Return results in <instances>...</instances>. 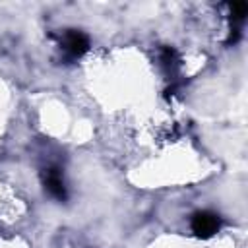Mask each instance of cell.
<instances>
[{
  "instance_id": "obj_1",
  "label": "cell",
  "mask_w": 248,
  "mask_h": 248,
  "mask_svg": "<svg viewBox=\"0 0 248 248\" xmlns=\"http://www.w3.org/2000/svg\"><path fill=\"white\" fill-rule=\"evenodd\" d=\"M58 48H60L64 60H68V62L78 60L89 50V37L78 29H68L66 33L60 35Z\"/></svg>"
},
{
  "instance_id": "obj_2",
  "label": "cell",
  "mask_w": 248,
  "mask_h": 248,
  "mask_svg": "<svg viewBox=\"0 0 248 248\" xmlns=\"http://www.w3.org/2000/svg\"><path fill=\"white\" fill-rule=\"evenodd\" d=\"M190 227L198 238H211L221 229V217L213 211H198L192 215Z\"/></svg>"
},
{
  "instance_id": "obj_3",
  "label": "cell",
  "mask_w": 248,
  "mask_h": 248,
  "mask_svg": "<svg viewBox=\"0 0 248 248\" xmlns=\"http://www.w3.org/2000/svg\"><path fill=\"white\" fill-rule=\"evenodd\" d=\"M43 184L45 190L48 192L50 198L58 200V202H66L68 200V188L64 182V174L58 167H48L43 172Z\"/></svg>"
},
{
  "instance_id": "obj_4",
  "label": "cell",
  "mask_w": 248,
  "mask_h": 248,
  "mask_svg": "<svg viewBox=\"0 0 248 248\" xmlns=\"http://www.w3.org/2000/svg\"><path fill=\"white\" fill-rule=\"evenodd\" d=\"M159 60H161L163 70H165L169 76H176V74H178V68H180V54H178L172 46L163 48Z\"/></svg>"
}]
</instances>
